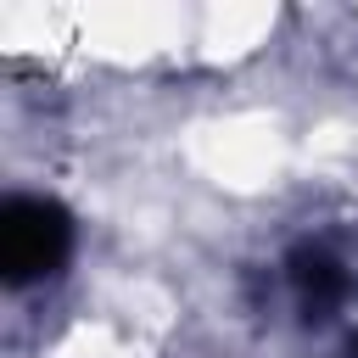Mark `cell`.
I'll list each match as a JSON object with an SVG mask.
<instances>
[{
  "label": "cell",
  "instance_id": "obj_2",
  "mask_svg": "<svg viewBox=\"0 0 358 358\" xmlns=\"http://www.w3.org/2000/svg\"><path fill=\"white\" fill-rule=\"evenodd\" d=\"M296 280H302V291H308V302H313V308H330V302L341 296V268H336V263H324V257H302Z\"/></svg>",
  "mask_w": 358,
  "mask_h": 358
},
{
  "label": "cell",
  "instance_id": "obj_1",
  "mask_svg": "<svg viewBox=\"0 0 358 358\" xmlns=\"http://www.w3.org/2000/svg\"><path fill=\"white\" fill-rule=\"evenodd\" d=\"M73 246V224L56 201H39V196H11L6 213H0V263H6V280H39L50 274Z\"/></svg>",
  "mask_w": 358,
  "mask_h": 358
}]
</instances>
